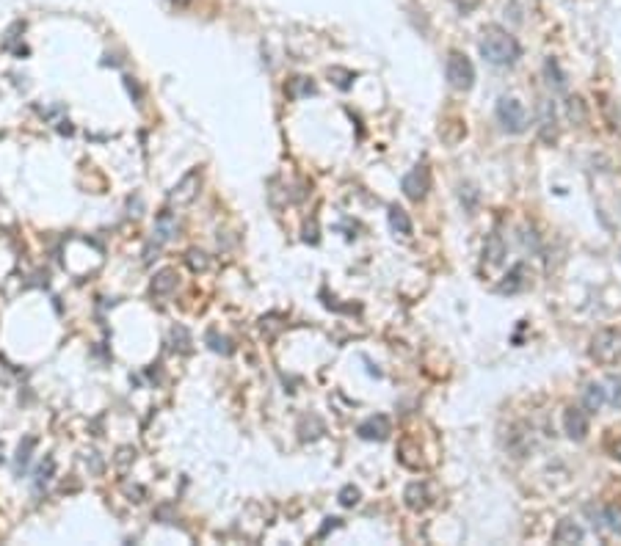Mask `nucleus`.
Returning <instances> with one entry per match:
<instances>
[{"instance_id":"nucleus-1","label":"nucleus","mask_w":621,"mask_h":546,"mask_svg":"<svg viewBox=\"0 0 621 546\" xmlns=\"http://www.w3.org/2000/svg\"><path fill=\"white\" fill-rule=\"evenodd\" d=\"M480 55L495 67H511L520 58V42L500 25H489L480 33Z\"/></svg>"},{"instance_id":"nucleus-2","label":"nucleus","mask_w":621,"mask_h":546,"mask_svg":"<svg viewBox=\"0 0 621 546\" xmlns=\"http://www.w3.org/2000/svg\"><path fill=\"white\" fill-rule=\"evenodd\" d=\"M591 359L599 364H616L621 359V331L619 328H602L591 337L588 347Z\"/></svg>"},{"instance_id":"nucleus-3","label":"nucleus","mask_w":621,"mask_h":546,"mask_svg":"<svg viewBox=\"0 0 621 546\" xmlns=\"http://www.w3.org/2000/svg\"><path fill=\"white\" fill-rule=\"evenodd\" d=\"M445 74H447V83H450L456 91H470L472 83H475V67H472L470 58H467L464 52H458V50H450V52H447Z\"/></svg>"},{"instance_id":"nucleus-4","label":"nucleus","mask_w":621,"mask_h":546,"mask_svg":"<svg viewBox=\"0 0 621 546\" xmlns=\"http://www.w3.org/2000/svg\"><path fill=\"white\" fill-rule=\"evenodd\" d=\"M497 122L502 124L505 133H522L527 127V113L522 108L520 99L502 97L497 102Z\"/></svg>"},{"instance_id":"nucleus-5","label":"nucleus","mask_w":621,"mask_h":546,"mask_svg":"<svg viewBox=\"0 0 621 546\" xmlns=\"http://www.w3.org/2000/svg\"><path fill=\"white\" fill-rule=\"evenodd\" d=\"M199 188H202V172L194 169V172L185 174L172 191H169V201L177 204V207H185V204H191V201L199 196Z\"/></svg>"},{"instance_id":"nucleus-6","label":"nucleus","mask_w":621,"mask_h":546,"mask_svg":"<svg viewBox=\"0 0 621 546\" xmlns=\"http://www.w3.org/2000/svg\"><path fill=\"white\" fill-rule=\"evenodd\" d=\"M400 188H403L406 199L422 201L425 194H428V188H431V174H428V169H425V166H414L412 172L400 179Z\"/></svg>"},{"instance_id":"nucleus-7","label":"nucleus","mask_w":621,"mask_h":546,"mask_svg":"<svg viewBox=\"0 0 621 546\" xmlns=\"http://www.w3.org/2000/svg\"><path fill=\"white\" fill-rule=\"evenodd\" d=\"M539 135L544 144H552L558 138V119H555V105L549 99L539 102Z\"/></svg>"},{"instance_id":"nucleus-8","label":"nucleus","mask_w":621,"mask_h":546,"mask_svg":"<svg viewBox=\"0 0 621 546\" xmlns=\"http://www.w3.org/2000/svg\"><path fill=\"white\" fill-rule=\"evenodd\" d=\"M564 430H566L569 439L583 442V439L588 436V417H586V411H580V408H566V411H564Z\"/></svg>"},{"instance_id":"nucleus-9","label":"nucleus","mask_w":621,"mask_h":546,"mask_svg":"<svg viewBox=\"0 0 621 546\" xmlns=\"http://www.w3.org/2000/svg\"><path fill=\"white\" fill-rule=\"evenodd\" d=\"M359 436L368 439V442H384L390 436V420L384 414H375L359 425Z\"/></svg>"},{"instance_id":"nucleus-10","label":"nucleus","mask_w":621,"mask_h":546,"mask_svg":"<svg viewBox=\"0 0 621 546\" xmlns=\"http://www.w3.org/2000/svg\"><path fill=\"white\" fill-rule=\"evenodd\" d=\"M583 538H586L583 527H580L577 521H571V519L558 521V527H555V533H552V541H555V544H561V546L583 544Z\"/></svg>"},{"instance_id":"nucleus-11","label":"nucleus","mask_w":621,"mask_h":546,"mask_svg":"<svg viewBox=\"0 0 621 546\" xmlns=\"http://www.w3.org/2000/svg\"><path fill=\"white\" fill-rule=\"evenodd\" d=\"M403 499H406V508H409V511H425L428 502H431V491H428L425 483L417 480V483H409V486H406Z\"/></svg>"},{"instance_id":"nucleus-12","label":"nucleus","mask_w":621,"mask_h":546,"mask_svg":"<svg viewBox=\"0 0 621 546\" xmlns=\"http://www.w3.org/2000/svg\"><path fill=\"white\" fill-rule=\"evenodd\" d=\"M524 276H527V265H522V262L514 265V268L508 271V276H505V282L497 284V293H502V296L508 293V296H511V293L524 290V287H527V279H524Z\"/></svg>"},{"instance_id":"nucleus-13","label":"nucleus","mask_w":621,"mask_h":546,"mask_svg":"<svg viewBox=\"0 0 621 546\" xmlns=\"http://www.w3.org/2000/svg\"><path fill=\"white\" fill-rule=\"evenodd\" d=\"M502 257H505V243H502V238L492 232L489 238H486V243H483V262L489 265V268H495L502 262Z\"/></svg>"},{"instance_id":"nucleus-14","label":"nucleus","mask_w":621,"mask_h":546,"mask_svg":"<svg viewBox=\"0 0 621 546\" xmlns=\"http://www.w3.org/2000/svg\"><path fill=\"white\" fill-rule=\"evenodd\" d=\"M174 287H177V271L174 268H163V271L155 273V279H152V296H169L174 293Z\"/></svg>"},{"instance_id":"nucleus-15","label":"nucleus","mask_w":621,"mask_h":546,"mask_svg":"<svg viewBox=\"0 0 621 546\" xmlns=\"http://www.w3.org/2000/svg\"><path fill=\"white\" fill-rule=\"evenodd\" d=\"M174 232H177V221H174V216L169 210H163L155 221V243H160V246L169 243L174 238Z\"/></svg>"},{"instance_id":"nucleus-16","label":"nucleus","mask_w":621,"mask_h":546,"mask_svg":"<svg viewBox=\"0 0 621 546\" xmlns=\"http://www.w3.org/2000/svg\"><path fill=\"white\" fill-rule=\"evenodd\" d=\"M605 400H608V397H605V389H602L599 384H588V386H586V392H583V406H586V411H591V414L599 411V408L605 406Z\"/></svg>"},{"instance_id":"nucleus-17","label":"nucleus","mask_w":621,"mask_h":546,"mask_svg":"<svg viewBox=\"0 0 621 546\" xmlns=\"http://www.w3.org/2000/svg\"><path fill=\"white\" fill-rule=\"evenodd\" d=\"M390 229H392L395 235H403V238L412 235V221H409V216H406L397 204L390 207Z\"/></svg>"},{"instance_id":"nucleus-18","label":"nucleus","mask_w":621,"mask_h":546,"mask_svg":"<svg viewBox=\"0 0 621 546\" xmlns=\"http://www.w3.org/2000/svg\"><path fill=\"white\" fill-rule=\"evenodd\" d=\"M169 337H172L174 350H180V353H188V350H191V334H188L185 325H174Z\"/></svg>"},{"instance_id":"nucleus-19","label":"nucleus","mask_w":621,"mask_h":546,"mask_svg":"<svg viewBox=\"0 0 621 546\" xmlns=\"http://www.w3.org/2000/svg\"><path fill=\"white\" fill-rule=\"evenodd\" d=\"M185 262H188V268H191L194 273L207 271V265H210L207 254H204V251H199V248H188V254H185Z\"/></svg>"},{"instance_id":"nucleus-20","label":"nucleus","mask_w":621,"mask_h":546,"mask_svg":"<svg viewBox=\"0 0 621 546\" xmlns=\"http://www.w3.org/2000/svg\"><path fill=\"white\" fill-rule=\"evenodd\" d=\"M53 472H55V461H53V458H45V461H42V467L36 469V480H33L36 491H42V489L48 486L50 477H53Z\"/></svg>"},{"instance_id":"nucleus-21","label":"nucleus","mask_w":621,"mask_h":546,"mask_svg":"<svg viewBox=\"0 0 621 546\" xmlns=\"http://www.w3.org/2000/svg\"><path fill=\"white\" fill-rule=\"evenodd\" d=\"M33 445H36V439H25L23 445L17 447V458H14V467H17V472H25V467L31 464V450H33Z\"/></svg>"},{"instance_id":"nucleus-22","label":"nucleus","mask_w":621,"mask_h":546,"mask_svg":"<svg viewBox=\"0 0 621 546\" xmlns=\"http://www.w3.org/2000/svg\"><path fill=\"white\" fill-rule=\"evenodd\" d=\"M569 119L574 124H586L588 122V113H586V102L580 97H571L569 99Z\"/></svg>"},{"instance_id":"nucleus-23","label":"nucleus","mask_w":621,"mask_h":546,"mask_svg":"<svg viewBox=\"0 0 621 546\" xmlns=\"http://www.w3.org/2000/svg\"><path fill=\"white\" fill-rule=\"evenodd\" d=\"M207 342H210V347L216 350V353H224V356H229L232 353V342L226 340V337H219V334H207Z\"/></svg>"},{"instance_id":"nucleus-24","label":"nucleus","mask_w":621,"mask_h":546,"mask_svg":"<svg viewBox=\"0 0 621 546\" xmlns=\"http://www.w3.org/2000/svg\"><path fill=\"white\" fill-rule=\"evenodd\" d=\"M605 521H608V527H610L613 533L621 535V508H616V505L605 508Z\"/></svg>"},{"instance_id":"nucleus-25","label":"nucleus","mask_w":621,"mask_h":546,"mask_svg":"<svg viewBox=\"0 0 621 546\" xmlns=\"http://www.w3.org/2000/svg\"><path fill=\"white\" fill-rule=\"evenodd\" d=\"M359 489H356V486H346V489H343V491H340V505H343V508H353V505H356V502H359Z\"/></svg>"},{"instance_id":"nucleus-26","label":"nucleus","mask_w":621,"mask_h":546,"mask_svg":"<svg viewBox=\"0 0 621 546\" xmlns=\"http://www.w3.org/2000/svg\"><path fill=\"white\" fill-rule=\"evenodd\" d=\"M544 72H546V77H549V80L555 77V86H558V89H564V74H561V69H558V61H552V58H549V61H546V67H544Z\"/></svg>"},{"instance_id":"nucleus-27","label":"nucleus","mask_w":621,"mask_h":546,"mask_svg":"<svg viewBox=\"0 0 621 546\" xmlns=\"http://www.w3.org/2000/svg\"><path fill=\"white\" fill-rule=\"evenodd\" d=\"M608 400L616 406V408H621V378H613L610 381V389H608Z\"/></svg>"},{"instance_id":"nucleus-28","label":"nucleus","mask_w":621,"mask_h":546,"mask_svg":"<svg viewBox=\"0 0 621 546\" xmlns=\"http://www.w3.org/2000/svg\"><path fill=\"white\" fill-rule=\"evenodd\" d=\"M136 455V450H130V447H124V450H119V458H116V464H119V469H124L127 464H130V458Z\"/></svg>"},{"instance_id":"nucleus-29","label":"nucleus","mask_w":621,"mask_h":546,"mask_svg":"<svg viewBox=\"0 0 621 546\" xmlns=\"http://www.w3.org/2000/svg\"><path fill=\"white\" fill-rule=\"evenodd\" d=\"M613 458H619V461H621V442L616 447H613Z\"/></svg>"},{"instance_id":"nucleus-30","label":"nucleus","mask_w":621,"mask_h":546,"mask_svg":"<svg viewBox=\"0 0 621 546\" xmlns=\"http://www.w3.org/2000/svg\"><path fill=\"white\" fill-rule=\"evenodd\" d=\"M0 464H3V445H0Z\"/></svg>"},{"instance_id":"nucleus-31","label":"nucleus","mask_w":621,"mask_h":546,"mask_svg":"<svg viewBox=\"0 0 621 546\" xmlns=\"http://www.w3.org/2000/svg\"><path fill=\"white\" fill-rule=\"evenodd\" d=\"M177 3H188V0H177Z\"/></svg>"}]
</instances>
